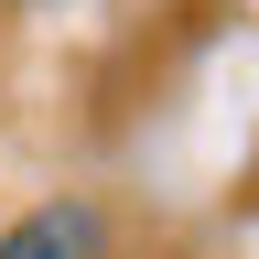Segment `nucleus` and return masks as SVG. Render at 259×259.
<instances>
[{
    "mask_svg": "<svg viewBox=\"0 0 259 259\" xmlns=\"http://www.w3.org/2000/svg\"><path fill=\"white\" fill-rule=\"evenodd\" d=\"M0 259H108V216L87 194H54V205H32V216L0 227Z\"/></svg>",
    "mask_w": 259,
    "mask_h": 259,
    "instance_id": "obj_1",
    "label": "nucleus"
}]
</instances>
